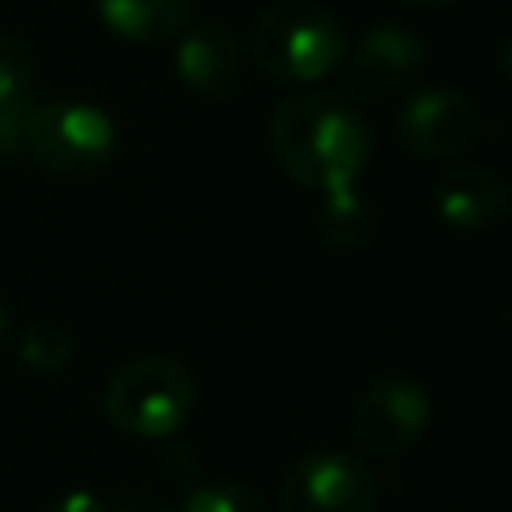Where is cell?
Wrapping results in <instances>:
<instances>
[{"label":"cell","mask_w":512,"mask_h":512,"mask_svg":"<svg viewBox=\"0 0 512 512\" xmlns=\"http://www.w3.org/2000/svg\"><path fill=\"white\" fill-rule=\"evenodd\" d=\"M268 144L288 180L316 196L356 188L372 156L368 120L340 96L292 92L268 116Z\"/></svg>","instance_id":"cell-1"},{"label":"cell","mask_w":512,"mask_h":512,"mask_svg":"<svg viewBox=\"0 0 512 512\" xmlns=\"http://www.w3.org/2000/svg\"><path fill=\"white\" fill-rule=\"evenodd\" d=\"M344 52L348 36L340 20L312 0H276L256 16L248 32L252 64L280 84H312L336 72Z\"/></svg>","instance_id":"cell-2"},{"label":"cell","mask_w":512,"mask_h":512,"mask_svg":"<svg viewBox=\"0 0 512 512\" xmlns=\"http://www.w3.org/2000/svg\"><path fill=\"white\" fill-rule=\"evenodd\" d=\"M104 416L132 440H164L180 432L196 408L192 372L160 352L124 360L104 384Z\"/></svg>","instance_id":"cell-3"},{"label":"cell","mask_w":512,"mask_h":512,"mask_svg":"<svg viewBox=\"0 0 512 512\" xmlns=\"http://www.w3.org/2000/svg\"><path fill=\"white\" fill-rule=\"evenodd\" d=\"M28 156L64 180H88L116 156V124L104 108L84 100L36 104L28 124Z\"/></svg>","instance_id":"cell-4"},{"label":"cell","mask_w":512,"mask_h":512,"mask_svg":"<svg viewBox=\"0 0 512 512\" xmlns=\"http://www.w3.org/2000/svg\"><path fill=\"white\" fill-rule=\"evenodd\" d=\"M432 424V396L404 372H384L352 404V436L372 456L412 452Z\"/></svg>","instance_id":"cell-5"},{"label":"cell","mask_w":512,"mask_h":512,"mask_svg":"<svg viewBox=\"0 0 512 512\" xmlns=\"http://www.w3.org/2000/svg\"><path fill=\"white\" fill-rule=\"evenodd\" d=\"M280 512H376V476L344 448H308L284 472Z\"/></svg>","instance_id":"cell-6"},{"label":"cell","mask_w":512,"mask_h":512,"mask_svg":"<svg viewBox=\"0 0 512 512\" xmlns=\"http://www.w3.org/2000/svg\"><path fill=\"white\" fill-rule=\"evenodd\" d=\"M396 140L420 160H456L480 140V112L456 88H416L396 108Z\"/></svg>","instance_id":"cell-7"},{"label":"cell","mask_w":512,"mask_h":512,"mask_svg":"<svg viewBox=\"0 0 512 512\" xmlns=\"http://www.w3.org/2000/svg\"><path fill=\"white\" fill-rule=\"evenodd\" d=\"M340 64H344V84L356 96H388V92L408 88L424 72L428 44L412 28L368 24Z\"/></svg>","instance_id":"cell-8"},{"label":"cell","mask_w":512,"mask_h":512,"mask_svg":"<svg viewBox=\"0 0 512 512\" xmlns=\"http://www.w3.org/2000/svg\"><path fill=\"white\" fill-rule=\"evenodd\" d=\"M172 64H176V76L184 80V88H192L204 100H224L244 80V48H240L236 32L220 20L188 24L176 40Z\"/></svg>","instance_id":"cell-9"},{"label":"cell","mask_w":512,"mask_h":512,"mask_svg":"<svg viewBox=\"0 0 512 512\" xmlns=\"http://www.w3.org/2000/svg\"><path fill=\"white\" fill-rule=\"evenodd\" d=\"M432 204L452 232H492L512 212V192L492 168L456 164L436 180Z\"/></svg>","instance_id":"cell-10"},{"label":"cell","mask_w":512,"mask_h":512,"mask_svg":"<svg viewBox=\"0 0 512 512\" xmlns=\"http://www.w3.org/2000/svg\"><path fill=\"white\" fill-rule=\"evenodd\" d=\"M96 16L120 40L160 44L188 28L192 0H96Z\"/></svg>","instance_id":"cell-11"},{"label":"cell","mask_w":512,"mask_h":512,"mask_svg":"<svg viewBox=\"0 0 512 512\" xmlns=\"http://www.w3.org/2000/svg\"><path fill=\"white\" fill-rule=\"evenodd\" d=\"M316 228H320V240L336 252H356L372 240L376 232V216L368 208V200L348 188V192H336V196H320V212H316Z\"/></svg>","instance_id":"cell-12"},{"label":"cell","mask_w":512,"mask_h":512,"mask_svg":"<svg viewBox=\"0 0 512 512\" xmlns=\"http://www.w3.org/2000/svg\"><path fill=\"white\" fill-rule=\"evenodd\" d=\"M16 356L32 372H60L76 356V336L56 320H32L16 332Z\"/></svg>","instance_id":"cell-13"},{"label":"cell","mask_w":512,"mask_h":512,"mask_svg":"<svg viewBox=\"0 0 512 512\" xmlns=\"http://www.w3.org/2000/svg\"><path fill=\"white\" fill-rule=\"evenodd\" d=\"M180 512H268V504L240 480H204L184 492Z\"/></svg>","instance_id":"cell-14"},{"label":"cell","mask_w":512,"mask_h":512,"mask_svg":"<svg viewBox=\"0 0 512 512\" xmlns=\"http://www.w3.org/2000/svg\"><path fill=\"white\" fill-rule=\"evenodd\" d=\"M12 96H36V60L20 36L0 32V100Z\"/></svg>","instance_id":"cell-15"},{"label":"cell","mask_w":512,"mask_h":512,"mask_svg":"<svg viewBox=\"0 0 512 512\" xmlns=\"http://www.w3.org/2000/svg\"><path fill=\"white\" fill-rule=\"evenodd\" d=\"M36 96H12L0 100V164L28 156V124L36 112Z\"/></svg>","instance_id":"cell-16"},{"label":"cell","mask_w":512,"mask_h":512,"mask_svg":"<svg viewBox=\"0 0 512 512\" xmlns=\"http://www.w3.org/2000/svg\"><path fill=\"white\" fill-rule=\"evenodd\" d=\"M44 512H116V504L104 500V496L92 492V488H72V492H64V496H56Z\"/></svg>","instance_id":"cell-17"},{"label":"cell","mask_w":512,"mask_h":512,"mask_svg":"<svg viewBox=\"0 0 512 512\" xmlns=\"http://www.w3.org/2000/svg\"><path fill=\"white\" fill-rule=\"evenodd\" d=\"M500 72H504V80L512 84V36H508L504 48H500Z\"/></svg>","instance_id":"cell-18"},{"label":"cell","mask_w":512,"mask_h":512,"mask_svg":"<svg viewBox=\"0 0 512 512\" xmlns=\"http://www.w3.org/2000/svg\"><path fill=\"white\" fill-rule=\"evenodd\" d=\"M12 336V312H8V304H4V296H0V344Z\"/></svg>","instance_id":"cell-19"},{"label":"cell","mask_w":512,"mask_h":512,"mask_svg":"<svg viewBox=\"0 0 512 512\" xmlns=\"http://www.w3.org/2000/svg\"><path fill=\"white\" fill-rule=\"evenodd\" d=\"M404 4H412V8H444L452 0H404Z\"/></svg>","instance_id":"cell-20"},{"label":"cell","mask_w":512,"mask_h":512,"mask_svg":"<svg viewBox=\"0 0 512 512\" xmlns=\"http://www.w3.org/2000/svg\"><path fill=\"white\" fill-rule=\"evenodd\" d=\"M124 512H128V508H124Z\"/></svg>","instance_id":"cell-21"}]
</instances>
